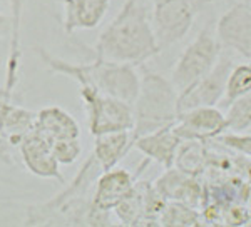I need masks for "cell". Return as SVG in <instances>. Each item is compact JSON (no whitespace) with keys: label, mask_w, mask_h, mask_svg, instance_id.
<instances>
[{"label":"cell","mask_w":251,"mask_h":227,"mask_svg":"<svg viewBox=\"0 0 251 227\" xmlns=\"http://www.w3.org/2000/svg\"><path fill=\"white\" fill-rule=\"evenodd\" d=\"M152 0H126L119 14L99 34L91 54L96 59L144 66L161 54L151 22Z\"/></svg>","instance_id":"cell-1"},{"label":"cell","mask_w":251,"mask_h":227,"mask_svg":"<svg viewBox=\"0 0 251 227\" xmlns=\"http://www.w3.org/2000/svg\"><path fill=\"white\" fill-rule=\"evenodd\" d=\"M100 169L89 156L79 172L69 184L46 202L27 207L25 226H111L109 212L92 205L91 189Z\"/></svg>","instance_id":"cell-2"},{"label":"cell","mask_w":251,"mask_h":227,"mask_svg":"<svg viewBox=\"0 0 251 227\" xmlns=\"http://www.w3.org/2000/svg\"><path fill=\"white\" fill-rule=\"evenodd\" d=\"M40 62L44 64L49 72L59 74L75 80L79 87H89L94 91L116 97L127 104H134L141 87V75L136 72L134 66L129 64H117L109 60L96 59L86 64H72L52 55L44 47H34Z\"/></svg>","instance_id":"cell-3"},{"label":"cell","mask_w":251,"mask_h":227,"mask_svg":"<svg viewBox=\"0 0 251 227\" xmlns=\"http://www.w3.org/2000/svg\"><path fill=\"white\" fill-rule=\"evenodd\" d=\"M141 87L134 104V127L131 131V144L139 137L151 134L177 120V91L171 80L141 66Z\"/></svg>","instance_id":"cell-4"},{"label":"cell","mask_w":251,"mask_h":227,"mask_svg":"<svg viewBox=\"0 0 251 227\" xmlns=\"http://www.w3.org/2000/svg\"><path fill=\"white\" fill-rule=\"evenodd\" d=\"M221 52L223 47L216 37L214 25L208 22L193 39V42L184 48L173 67L169 80L177 94H181L198 79L208 74L216 66Z\"/></svg>","instance_id":"cell-5"},{"label":"cell","mask_w":251,"mask_h":227,"mask_svg":"<svg viewBox=\"0 0 251 227\" xmlns=\"http://www.w3.org/2000/svg\"><path fill=\"white\" fill-rule=\"evenodd\" d=\"M206 2L209 0H152L151 22L161 52L189 34L200 7Z\"/></svg>","instance_id":"cell-6"},{"label":"cell","mask_w":251,"mask_h":227,"mask_svg":"<svg viewBox=\"0 0 251 227\" xmlns=\"http://www.w3.org/2000/svg\"><path fill=\"white\" fill-rule=\"evenodd\" d=\"M80 99L87 114V129L91 136L132 131L134 112L132 105L116 97L100 94L89 87H80Z\"/></svg>","instance_id":"cell-7"},{"label":"cell","mask_w":251,"mask_h":227,"mask_svg":"<svg viewBox=\"0 0 251 227\" xmlns=\"http://www.w3.org/2000/svg\"><path fill=\"white\" fill-rule=\"evenodd\" d=\"M234 64H236L234 55L223 48L216 66L177 95V111L184 112L189 109L220 104L225 97L226 80Z\"/></svg>","instance_id":"cell-8"},{"label":"cell","mask_w":251,"mask_h":227,"mask_svg":"<svg viewBox=\"0 0 251 227\" xmlns=\"http://www.w3.org/2000/svg\"><path fill=\"white\" fill-rule=\"evenodd\" d=\"M216 37L225 50L251 60V2L234 3L218 19Z\"/></svg>","instance_id":"cell-9"},{"label":"cell","mask_w":251,"mask_h":227,"mask_svg":"<svg viewBox=\"0 0 251 227\" xmlns=\"http://www.w3.org/2000/svg\"><path fill=\"white\" fill-rule=\"evenodd\" d=\"M54 144L44 137L39 131L30 127V131L22 137L19 144V157L25 169L39 179L57 181L66 184L60 172V164L54 156Z\"/></svg>","instance_id":"cell-10"},{"label":"cell","mask_w":251,"mask_h":227,"mask_svg":"<svg viewBox=\"0 0 251 227\" xmlns=\"http://www.w3.org/2000/svg\"><path fill=\"white\" fill-rule=\"evenodd\" d=\"M148 164L149 159H146L139 165L136 174L129 172V170L123 167H112L100 172L99 177L96 179L94 190H92V205L97 210H102V212L114 210L132 192V189H134L137 182V177L144 170V165Z\"/></svg>","instance_id":"cell-11"},{"label":"cell","mask_w":251,"mask_h":227,"mask_svg":"<svg viewBox=\"0 0 251 227\" xmlns=\"http://www.w3.org/2000/svg\"><path fill=\"white\" fill-rule=\"evenodd\" d=\"M174 131L183 140H209L226 132V117L214 105L179 112Z\"/></svg>","instance_id":"cell-12"},{"label":"cell","mask_w":251,"mask_h":227,"mask_svg":"<svg viewBox=\"0 0 251 227\" xmlns=\"http://www.w3.org/2000/svg\"><path fill=\"white\" fill-rule=\"evenodd\" d=\"M181 142L183 139L174 131V124H171L136 139L132 142V149L143 152L146 159L156 160L164 169H169L174 165V157Z\"/></svg>","instance_id":"cell-13"},{"label":"cell","mask_w":251,"mask_h":227,"mask_svg":"<svg viewBox=\"0 0 251 227\" xmlns=\"http://www.w3.org/2000/svg\"><path fill=\"white\" fill-rule=\"evenodd\" d=\"M111 0H62V25L69 35L75 30H89L100 23Z\"/></svg>","instance_id":"cell-14"},{"label":"cell","mask_w":251,"mask_h":227,"mask_svg":"<svg viewBox=\"0 0 251 227\" xmlns=\"http://www.w3.org/2000/svg\"><path fill=\"white\" fill-rule=\"evenodd\" d=\"M32 127L39 131L44 137H47L52 144L66 139H80V127L77 120L57 105H49V107L35 112Z\"/></svg>","instance_id":"cell-15"},{"label":"cell","mask_w":251,"mask_h":227,"mask_svg":"<svg viewBox=\"0 0 251 227\" xmlns=\"http://www.w3.org/2000/svg\"><path fill=\"white\" fill-rule=\"evenodd\" d=\"M154 187L166 201L184 202L188 205L196 204L201 196V189L196 181L176 167L166 169L164 176L156 181Z\"/></svg>","instance_id":"cell-16"},{"label":"cell","mask_w":251,"mask_h":227,"mask_svg":"<svg viewBox=\"0 0 251 227\" xmlns=\"http://www.w3.org/2000/svg\"><path fill=\"white\" fill-rule=\"evenodd\" d=\"M94 139L91 156L97 162L100 172L116 167L117 162L124 159L129 151H132L131 131L102 134V136H96Z\"/></svg>","instance_id":"cell-17"},{"label":"cell","mask_w":251,"mask_h":227,"mask_svg":"<svg viewBox=\"0 0 251 227\" xmlns=\"http://www.w3.org/2000/svg\"><path fill=\"white\" fill-rule=\"evenodd\" d=\"M246 94H251V62H236L229 70L221 104L226 107Z\"/></svg>","instance_id":"cell-18"},{"label":"cell","mask_w":251,"mask_h":227,"mask_svg":"<svg viewBox=\"0 0 251 227\" xmlns=\"http://www.w3.org/2000/svg\"><path fill=\"white\" fill-rule=\"evenodd\" d=\"M226 132L241 134L251 127V94L238 97L226 105Z\"/></svg>","instance_id":"cell-19"},{"label":"cell","mask_w":251,"mask_h":227,"mask_svg":"<svg viewBox=\"0 0 251 227\" xmlns=\"http://www.w3.org/2000/svg\"><path fill=\"white\" fill-rule=\"evenodd\" d=\"M159 226H196L200 224V216L191 205L184 202L171 201V204H166L159 219Z\"/></svg>","instance_id":"cell-20"},{"label":"cell","mask_w":251,"mask_h":227,"mask_svg":"<svg viewBox=\"0 0 251 227\" xmlns=\"http://www.w3.org/2000/svg\"><path fill=\"white\" fill-rule=\"evenodd\" d=\"M54 156L60 165H71L80 157L82 145L80 139H66L54 142Z\"/></svg>","instance_id":"cell-21"},{"label":"cell","mask_w":251,"mask_h":227,"mask_svg":"<svg viewBox=\"0 0 251 227\" xmlns=\"http://www.w3.org/2000/svg\"><path fill=\"white\" fill-rule=\"evenodd\" d=\"M218 139L223 144L229 145V147L236 149L243 154H248L251 156V137H246V136H241V134H234V132H223L221 136H218Z\"/></svg>","instance_id":"cell-22"},{"label":"cell","mask_w":251,"mask_h":227,"mask_svg":"<svg viewBox=\"0 0 251 227\" xmlns=\"http://www.w3.org/2000/svg\"><path fill=\"white\" fill-rule=\"evenodd\" d=\"M14 92L15 91H10V89H7L5 85H0V114L5 111L9 105L14 104Z\"/></svg>","instance_id":"cell-23"},{"label":"cell","mask_w":251,"mask_h":227,"mask_svg":"<svg viewBox=\"0 0 251 227\" xmlns=\"http://www.w3.org/2000/svg\"><path fill=\"white\" fill-rule=\"evenodd\" d=\"M10 23H12V19L0 14V39L3 37V34H5L7 30H10Z\"/></svg>","instance_id":"cell-24"}]
</instances>
